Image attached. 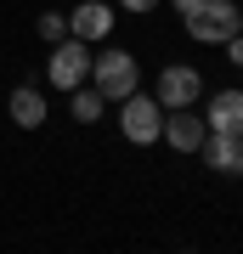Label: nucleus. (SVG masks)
Listing matches in <instances>:
<instances>
[{
	"label": "nucleus",
	"instance_id": "20e7f679",
	"mask_svg": "<svg viewBox=\"0 0 243 254\" xmlns=\"http://www.w3.org/2000/svg\"><path fill=\"white\" fill-rule=\"evenodd\" d=\"M85 79H90V46L63 34L51 46V63H45V85H51V91H80Z\"/></svg>",
	"mask_w": 243,
	"mask_h": 254
},
{
	"label": "nucleus",
	"instance_id": "1a4fd4ad",
	"mask_svg": "<svg viewBox=\"0 0 243 254\" xmlns=\"http://www.w3.org/2000/svg\"><path fill=\"white\" fill-rule=\"evenodd\" d=\"M204 125L209 130H226V136L243 130V91H238V85H232V91H215L204 102Z\"/></svg>",
	"mask_w": 243,
	"mask_h": 254
},
{
	"label": "nucleus",
	"instance_id": "7ed1b4c3",
	"mask_svg": "<svg viewBox=\"0 0 243 254\" xmlns=\"http://www.w3.org/2000/svg\"><path fill=\"white\" fill-rule=\"evenodd\" d=\"M164 130V108L153 91H130L125 102H119V136H125L130 147H153Z\"/></svg>",
	"mask_w": 243,
	"mask_h": 254
},
{
	"label": "nucleus",
	"instance_id": "39448f33",
	"mask_svg": "<svg viewBox=\"0 0 243 254\" xmlns=\"http://www.w3.org/2000/svg\"><path fill=\"white\" fill-rule=\"evenodd\" d=\"M153 96H159V108H198L204 102V73L192 63H170L153 79Z\"/></svg>",
	"mask_w": 243,
	"mask_h": 254
},
{
	"label": "nucleus",
	"instance_id": "0eeeda50",
	"mask_svg": "<svg viewBox=\"0 0 243 254\" xmlns=\"http://www.w3.org/2000/svg\"><path fill=\"white\" fill-rule=\"evenodd\" d=\"M68 34L85 40V46H102V40L113 34V0H80V6L68 11Z\"/></svg>",
	"mask_w": 243,
	"mask_h": 254
},
{
	"label": "nucleus",
	"instance_id": "423d86ee",
	"mask_svg": "<svg viewBox=\"0 0 243 254\" xmlns=\"http://www.w3.org/2000/svg\"><path fill=\"white\" fill-rule=\"evenodd\" d=\"M204 136H209V125H204L198 108H164V130H159V141L170 147V153H181V158L198 153Z\"/></svg>",
	"mask_w": 243,
	"mask_h": 254
},
{
	"label": "nucleus",
	"instance_id": "6e6552de",
	"mask_svg": "<svg viewBox=\"0 0 243 254\" xmlns=\"http://www.w3.org/2000/svg\"><path fill=\"white\" fill-rule=\"evenodd\" d=\"M198 158H204V170H215V175H243V130H238V136L209 130L204 147H198Z\"/></svg>",
	"mask_w": 243,
	"mask_h": 254
},
{
	"label": "nucleus",
	"instance_id": "9b49d317",
	"mask_svg": "<svg viewBox=\"0 0 243 254\" xmlns=\"http://www.w3.org/2000/svg\"><path fill=\"white\" fill-rule=\"evenodd\" d=\"M102 108H108V96H102L90 79L80 85V91H68V113L80 119V125H96V119H102Z\"/></svg>",
	"mask_w": 243,
	"mask_h": 254
},
{
	"label": "nucleus",
	"instance_id": "dca6fc26",
	"mask_svg": "<svg viewBox=\"0 0 243 254\" xmlns=\"http://www.w3.org/2000/svg\"><path fill=\"white\" fill-rule=\"evenodd\" d=\"M238 28H243V23H238Z\"/></svg>",
	"mask_w": 243,
	"mask_h": 254
},
{
	"label": "nucleus",
	"instance_id": "2eb2a0df",
	"mask_svg": "<svg viewBox=\"0 0 243 254\" xmlns=\"http://www.w3.org/2000/svg\"><path fill=\"white\" fill-rule=\"evenodd\" d=\"M170 6H175V11H192V6H198V0H170Z\"/></svg>",
	"mask_w": 243,
	"mask_h": 254
},
{
	"label": "nucleus",
	"instance_id": "9d476101",
	"mask_svg": "<svg viewBox=\"0 0 243 254\" xmlns=\"http://www.w3.org/2000/svg\"><path fill=\"white\" fill-rule=\"evenodd\" d=\"M6 113H11L17 130H40L45 125V91H40V85H17L11 102H6Z\"/></svg>",
	"mask_w": 243,
	"mask_h": 254
},
{
	"label": "nucleus",
	"instance_id": "f03ea898",
	"mask_svg": "<svg viewBox=\"0 0 243 254\" xmlns=\"http://www.w3.org/2000/svg\"><path fill=\"white\" fill-rule=\"evenodd\" d=\"M181 23H187V40H198V46H221V40L238 34L243 6H238V0H198L192 11H181Z\"/></svg>",
	"mask_w": 243,
	"mask_h": 254
},
{
	"label": "nucleus",
	"instance_id": "4468645a",
	"mask_svg": "<svg viewBox=\"0 0 243 254\" xmlns=\"http://www.w3.org/2000/svg\"><path fill=\"white\" fill-rule=\"evenodd\" d=\"M113 6H119V11H136V17H147V11L159 6V0H113Z\"/></svg>",
	"mask_w": 243,
	"mask_h": 254
},
{
	"label": "nucleus",
	"instance_id": "f8f14e48",
	"mask_svg": "<svg viewBox=\"0 0 243 254\" xmlns=\"http://www.w3.org/2000/svg\"><path fill=\"white\" fill-rule=\"evenodd\" d=\"M40 34H45V40L57 46V40L68 34V11H45V17H40Z\"/></svg>",
	"mask_w": 243,
	"mask_h": 254
},
{
	"label": "nucleus",
	"instance_id": "ddd939ff",
	"mask_svg": "<svg viewBox=\"0 0 243 254\" xmlns=\"http://www.w3.org/2000/svg\"><path fill=\"white\" fill-rule=\"evenodd\" d=\"M221 51H226V63H232V68H243V28H238L232 40H221Z\"/></svg>",
	"mask_w": 243,
	"mask_h": 254
},
{
	"label": "nucleus",
	"instance_id": "f257e3e1",
	"mask_svg": "<svg viewBox=\"0 0 243 254\" xmlns=\"http://www.w3.org/2000/svg\"><path fill=\"white\" fill-rule=\"evenodd\" d=\"M90 85H96L108 102H125L130 91H142V63H136V51L102 46L96 57H90Z\"/></svg>",
	"mask_w": 243,
	"mask_h": 254
}]
</instances>
